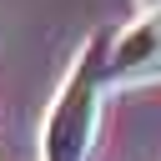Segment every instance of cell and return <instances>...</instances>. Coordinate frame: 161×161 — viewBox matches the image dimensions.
I'll return each mask as SVG.
<instances>
[{"mask_svg":"<svg viewBox=\"0 0 161 161\" xmlns=\"http://www.w3.org/2000/svg\"><path fill=\"white\" fill-rule=\"evenodd\" d=\"M96 75H101V60L96 50L75 65V75L65 80V91L55 96L50 106V121H45V161H86L91 156V141H96V126H101V96H96Z\"/></svg>","mask_w":161,"mask_h":161,"instance_id":"cell-1","label":"cell"},{"mask_svg":"<svg viewBox=\"0 0 161 161\" xmlns=\"http://www.w3.org/2000/svg\"><path fill=\"white\" fill-rule=\"evenodd\" d=\"M156 60H161V10L131 20V25L116 35L106 70H111V75H126V70H141V65H156Z\"/></svg>","mask_w":161,"mask_h":161,"instance_id":"cell-2","label":"cell"}]
</instances>
